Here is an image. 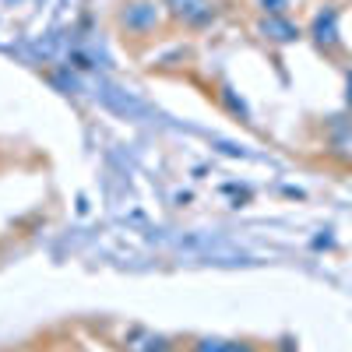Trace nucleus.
<instances>
[{
    "mask_svg": "<svg viewBox=\"0 0 352 352\" xmlns=\"http://www.w3.org/2000/svg\"><path fill=\"white\" fill-rule=\"evenodd\" d=\"M314 32H317V39H320V43H335V11L320 14V18H317V25H314Z\"/></svg>",
    "mask_w": 352,
    "mask_h": 352,
    "instance_id": "5",
    "label": "nucleus"
},
{
    "mask_svg": "<svg viewBox=\"0 0 352 352\" xmlns=\"http://www.w3.org/2000/svg\"><path fill=\"white\" fill-rule=\"evenodd\" d=\"M194 352H254V345L232 342V338H197Z\"/></svg>",
    "mask_w": 352,
    "mask_h": 352,
    "instance_id": "3",
    "label": "nucleus"
},
{
    "mask_svg": "<svg viewBox=\"0 0 352 352\" xmlns=\"http://www.w3.org/2000/svg\"><path fill=\"white\" fill-rule=\"evenodd\" d=\"M120 25L127 28V32H152V28L159 25V4L155 0H131V4H124L120 11Z\"/></svg>",
    "mask_w": 352,
    "mask_h": 352,
    "instance_id": "2",
    "label": "nucleus"
},
{
    "mask_svg": "<svg viewBox=\"0 0 352 352\" xmlns=\"http://www.w3.org/2000/svg\"><path fill=\"white\" fill-rule=\"evenodd\" d=\"M162 8L190 28H204L215 21V4L212 0H162Z\"/></svg>",
    "mask_w": 352,
    "mask_h": 352,
    "instance_id": "1",
    "label": "nucleus"
},
{
    "mask_svg": "<svg viewBox=\"0 0 352 352\" xmlns=\"http://www.w3.org/2000/svg\"><path fill=\"white\" fill-rule=\"evenodd\" d=\"M264 36L275 39V43H289V39H296L300 32L289 21H264Z\"/></svg>",
    "mask_w": 352,
    "mask_h": 352,
    "instance_id": "4",
    "label": "nucleus"
}]
</instances>
